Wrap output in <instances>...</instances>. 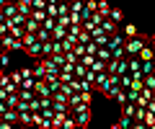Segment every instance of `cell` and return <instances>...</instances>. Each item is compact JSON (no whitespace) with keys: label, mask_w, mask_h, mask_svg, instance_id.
<instances>
[{"label":"cell","mask_w":155,"mask_h":129,"mask_svg":"<svg viewBox=\"0 0 155 129\" xmlns=\"http://www.w3.org/2000/svg\"><path fill=\"white\" fill-rule=\"evenodd\" d=\"M78 41H80V44H88V41H93V36H91L88 31H80V36H78Z\"/></svg>","instance_id":"cell-41"},{"label":"cell","mask_w":155,"mask_h":129,"mask_svg":"<svg viewBox=\"0 0 155 129\" xmlns=\"http://www.w3.org/2000/svg\"><path fill=\"white\" fill-rule=\"evenodd\" d=\"M16 129H31V127H21V124H16Z\"/></svg>","instance_id":"cell-58"},{"label":"cell","mask_w":155,"mask_h":129,"mask_svg":"<svg viewBox=\"0 0 155 129\" xmlns=\"http://www.w3.org/2000/svg\"><path fill=\"white\" fill-rule=\"evenodd\" d=\"M60 44H62V52H72V47L78 44V39H75V36H70V34H67L65 39L60 41Z\"/></svg>","instance_id":"cell-15"},{"label":"cell","mask_w":155,"mask_h":129,"mask_svg":"<svg viewBox=\"0 0 155 129\" xmlns=\"http://www.w3.org/2000/svg\"><path fill=\"white\" fill-rule=\"evenodd\" d=\"M101 28H104V34H116V31H119V23H114L111 21V18H104V21H101Z\"/></svg>","instance_id":"cell-8"},{"label":"cell","mask_w":155,"mask_h":129,"mask_svg":"<svg viewBox=\"0 0 155 129\" xmlns=\"http://www.w3.org/2000/svg\"><path fill=\"white\" fill-rule=\"evenodd\" d=\"M54 26H57V18H49V16H47V21L41 23V28H47V31H52Z\"/></svg>","instance_id":"cell-39"},{"label":"cell","mask_w":155,"mask_h":129,"mask_svg":"<svg viewBox=\"0 0 155 129\" xmlns=\"http://www.w3.org/2000/svg\"><path fill=\"white\" fill-rule=\"evenodd\" d=\"M31 75H34V80H47L44 65H41V62H39V65H34V67H31Z\"/></svg>","instance_id":"cell-10"},{"label":"cell","mask_w":155,"mask_h":129,"mask_svg":"<svg viewBox=\"0 0 155 129\" xmlns=\"http://www.w3.org/2000/svg\"><path fill=\"white\" fill-rule=\"evenodd\" d=\"M65 3H75V0H65Z\"/></svg>","instance_id":"cell-61"},{"label":"cell","mask_w":155,"mask_h":129,"mask_svg":"<svg viewBox=\"0 0 155 129\" xmlns=\"http://www.w3.org/2000/svg\"><path fill=\"white\" fill-rule=\"evenodd\" d=\"M8 65H11V52H0V67L5 70Z\"/></svg>","instance_id":"cell-32"},{"label":"cell","mask_w":155,"mask_h":129,"mask_svg":"<svg viewBox=\"0 0 155 129\" xmlns=\"http://www.w3.org/2000/svg\"><path fill=\"white\" fill-rule=\"evenodd\" d=\"M145 44H147V39L137 34V36H132V39L124 41V49H127V54H129V57H137V54H140V49H142Z\"/></svg>","instance_id":"cell-2"},{"label":"cell","mask_w":155,"mask_h":129,"mask_svg":"<svg viewBox=\"0 0 155 129\" xmlns=\"http://www.w3.org/2000/svg\"><path fill=\"white\" fill-rule=\"evenodd\" d=\"M28 18H34L36 23H44L47 21V13L44 11H31V16H28Z\"/></svg>","instance_id":"cell-28"},{"label":"cell","mask_w":155,"mask_h":129,"mask_svg":"<svg viewBox=\"0 0 155 129\" xmlns=\"http://www.w3.org/2000/svg\"><path fill=\"white\" fill-rule=\"evenodd\" d=\"M122 34H124V39H132V36H137V26L134 23H124Z\"/></svg>","instance_id":"cell-17"},{"label":"cell","mask_w":155,"mask_h":129,"mask_svg":"<svg viewBox=\"0 0 155 129\" xmlns=\"http://www.w3.org/2000/svg\"><path fill=\"white\" fill-rule=\"evenodd\" d=\"M57 23H60V26H65V28H70L72 18H70V16H60V18H57Z\"/></svg>","instance_id":"cell-44"},{"label":"cell","mask_w":155,"mask_h":129,"mask_svg":"<svg viewBox=\"0 0 155 129\" xmlns=\"http://www.w3.org/2000/svg\"><path fill=\"white\" fill-rule=\"evenodd\" d=\"M80 101H83V106H91V101H93V93H88V90H80Z\"/></svg>","instance_id":"cell-34"},{"label":"cell","mask_w":155,"mask_h":129,"mask_svg":"<svg viewBox=\"0 0 155 129\" xmlns=\"http://www.w3.org/2000/svg\"><path fill=\"white\" fill-rule=\"evenodd\" d=\"M3 3H5V5H16L18 0H3Z\"/></svg>","instance_id":"cell-55"},{"label":"cell","mask_w":155,"mask_h":129,"mask_svg":"<svg viewBox=\"0 0 155 129\" xmlns=\"http://www.w3.org/2000/svg\"><path fill=\"white\" fill-rule=\"evenodd\" d=\"M153 75H155V60H153Z\"/></svg>","instance_id":"cell-60"},{"label":"cell","mask_w":155,"mask_h":129,"mask_svg":"<svg viewBox=\"0 0 155 129\" xmlns=\"http://www.w3.org/2000/svg\"><path fill=\"white\" fill-rule=\"evenodd\" d=\"M96 49H98L96 41H88V44H85V54H93V57H96Z\"/></svg>","instance_id":"cell-43"},{"label":"cell","mask_w":155,"mask_h":129,"mask_svg":"<svg viewBox=\"0 0 155 129\" xmlns=\"http://www.w3.org/2000/svg\"><path fill=\"white\" fill-rule=\"evenodd\" d=\"M70 114H72V119H75V124L78 127H88L91 124V108L88 106H80V108H70Z\"/></svg>","instance_id":"cell-3"},{"label":"cell","mask_w":155,"mask_h":129,"mask_svg":"<svg viewBox=\"0 0 155 129\" xmlns=\"http://www.w3.org/2000/svg\"><path fill=\"white\" fill-rule=\"evenodd\" d=\"M111 57H114V60H127V49H124V47H116V49H111Z\"/></svg>","instance_id":"cell-23"},{"label":"cell","mask_w":155,"mask_h":129,"mask_svg":"<svg viewBox=\"0 0 155 129\" xmlns=\"http://www.w3.org/2000/svg\"><path fill=\"white\" fill-rule=\"evenodd\" d=\"M72 75H75V78H80V80H83L85 75H88V67H85L83 62L78 60V62H75V67H72Z\"/></svg>","instance_id":"cell-11"},{"label":"cell","mask_w":155,"mask_h":129,"mask_svg":"<svg viewBox=\"0 0 155 129\" xmlns=\"http://www.w3.org/2000/svg\"><path fill=\"white\" fill-rule=\"evenodd\" d=\"M119 124H122L124 129H132V124H134V119H132V116H124V114H122V119H119Z\"/></svg>","instance_id":"cell-37"},{"label":"cell","mask_w":155,"mask_h":129,"mask_svg":"<svg viewBox=\"0 0 155 129\" xmlns=\"http://www.w3.org/2000/svg\"><path fill=\"white\" fill-rule=\"evenodd\" d=\"M114 101H116V103H127V90H124V88H119V93L114 95Z\"/></svg>","instance_id":"cell-38"},{"label":"cell","mask_w":155,"mask_h":129,"mask_svg":"<svg viewBox=\"0 0 155 129\" xmlns=\"http://www.w3.org/2000/svg\"><path fill=\"white\" fill-rule=\"evenodd\" d=\"M41 116H44V119H52V116H54V111H52V106H49V108H41Z\"/></svg>","instance_id":"cell-50"},{"label":"cell","mask_w":155,"mask_h":129,"mask_svg":"<svg viewBox=\"0 0 155 129\" xmlns=\"http://www.w3.org/2000/svg\"><path fill=\"white\" fill-rule=\"evenodd\" d=\"M91 70H93L96 75H98V73H106V62H101V60H93V65H91Z\"/></svg>","instance_id":"cell-27"},{"label":"cell","mask_w":155,"mask_h":129,"mask_svg":"<svg viewBox=\"0 0 155 129\" xmlns=\"http://www.w3.org/2000/svg\"><path fill=\"white\" fill-rule=\"evenodd\" d=\"M132 129H147V127H145V121H134V124H132Z\"/></svg>","instance_id":"cell-52"},{"label":"cell","mask_w":155,"mask_h":129,"mask_svg":"<svg viewBox=\"0 0 155 129\" xmlns=\"http://www.w3.org/2000/svg\"><path fill=\"white\" fill-rule=\"evenodd\" d=\"M36 39L44 44V41H49V39H52V31H47V28H39V31H36Z\"/></svg>","instance_id":"cell-24"},{"label":"cell","mask_w":155,"mask_h":129,"mask_svg":"<svg viewBox=\"0 0 155 129\" xmlns=\"http://www.w3.org/2000/svg\"><path fill=\"white\" fill-rule=\"evenodd\" d=\"M85 8V0H75V3H70V13H80Z\"/></svg>","instance_id":"cell-30"},{"label":"cell","mask_w":155,"mask_h":129,"mask_svg":"<svg viewBox=\"0 0 155 129\" xmlns=\"http://www.w3.org/2000/svg\"><path fill=\"white\" fill-rule=\"evenodd\" d=\"M47 16H49V18H57V16H60V11H57V5H47Z\"/></svg>","instance_id":"cell-45"},{"label":"cell","mask_w":155,"mask_h":129,"mask_svg":"<svg viewBox=\"0 0 155 129\" xmlns=\"http://www.w3.org/2000/svg\"><path fill=\"white\" fill-rule=\"evenodd\" d=\"M145 114H147V108L137 106V108H134V121H145Z\"/></svg>","instance_id":"cell-35"},{"label":"cell","mask_w":155,"mask_h":129,"mask_svg":"<svg viewBox=\"0 0 155 129\" xmlns=\"http://www.w3.org/2000/svg\"><path fill=\"white\" fill-rule=\"evenodd\" d=\"M34 83H36L34 78H26V80H21V88L23 90H34Z\"/></svg>","instance_id":"cell-40"},{"label":"cell","mask_w":155,"mask_h":129,"mask_svg":"<svg viewBox=\"0 0 155 129\" xmlns=\"http://www.w3.org/2000/svg\"><path fill=\"white\" fill-rule=\"evenodd\" d=\"M109 18H111V21H114V23H122V18H124V13L119 11V8H111V13H109Z\"/></svg>","instance_id":"cell-26"},{"label":"cell","mask_w":155,"mask_h":129,"mask_svg":"<svg viewBox=\"0 0 155 129\" xmlns=\"http://www.w3.org/2000/svg\"><path fill=\"white\" fill-rule=\"evenodd\" d=\"M23 52L31 57H41V41L36 39V34H26L23 36Z\"/></svg>","instance_id":"cell-1"},{"label":"cell","mask_w":155,"mask_h":129,"mask_svg":"<svg viewBox=\"0 0 155 129\" xmlns=\"http://www.w3.org/2000/svg\"><path fill=\"white\" fill-rule=\"evenodd\" d=\"M124 41H127V39H124V34H122V31H116V34L109 36L106 47H109V49H116V47H124Z\"/></svg>","instance_id":"cell-5"},{"label":"cell","mask_w":155,"mask_h":129,"mask_svg":"<svg viewBox=\"0 0 155 129\" xmlns=\"http://www.w3.org/2000/svg\"><path fill=\"white\" fill-rule=\"evenodd\" d=\"M140 60H142V62H153L155 60V54H153V47H150V39H147V44H145L142 47V49H140Z\"/></svg>","instance_id":"cell-7"},{"label":"cell","mask_w":155,"mask_h":129,"mask_svg":"<svg viewBox=\"0 0 155 129\" xmlns=\"http://www.w3.org/2000/svg\"><path fill=\"white\" fill-rule=\"evenodd\" d=\"M0 52H5V44H3V39H0Z\"/></svg>","instance_id":"cell-57"},{"label":"cell","mask_w":155,"mask_h":129,"mask_svg":"<svg viewBox=\"0 0 155 129\" xmlns=\"http://www.w3.org/2000/svg\"><path fill=\"white\" fill-rule=\"evenodd\" d=\"M111 129H124V127H122L119 121H116V124H111Z\"/></svg>","instance_id":"cell-56"},{"label":"cell","mask_w":155,"mask_h":129,"mask_svg":"<svg viewBox=\"0 0 155 129\" xmlns=\"http://www.w3.org/2000/svg\"><path fill=\"white\" fill-rule=\"evenodd\" d=\"M8 31H11V26H8V21H3V23H0V39L8 36Z\"/></svg>","instance_id":"cell-48"},{"label":"cell","mask_w":155,"mask_h":129,"mask_svg":"<svg viewBox=\"0 0 155 129\" xmlns=\"http://www.w3.org/2000/svg\"><path fill=\"white\" fill-rule=\"evenodd\" d=\"M0 75H5V73H3V67H0Z\"/></svg>","instance_id":"cell-62"},{"label":"cell","mask_w":155,"mask_h":129,"mask_svg":"<svg viewBox=\"0 0 155 129\" xmlns=\"http://www.w3.org/2000/svg\"><path fill=\"white\" fill-rule=\"evenodd\" d=\"M75 62H78L75 52H65V62H62V65H75Z\"/></svg>","instance_id":"cell-36"},{"label":"cell","mask_w":155,"mask_h":129,"mask_svg":"<svg viewBox=\"0 0 155 129\" xmlns=\"http://www.w3.org/2000/svg\"><path fill=\"white\" fill-rule=\"evenodd\" d=\"M8 34H11L13 39H21V41H23V36H26V28L16 23V26H11V31H8Z\"/></svg>","instance_id":"cell-16"},{"label":"cell","mask_w":155,"mask_h":129,"mask_svg":"<svg viewBox=\"0 0 155 129\" xmlns=\"http://www.w3.org/2000/svg\"><path fill=\"white\" fill-rule=\"evenodd\" d=\"M3 44H5V52H23V41L21 39H13L11 34L3 36Z\"/></svg>","instance_id":"cell-4"},{"label":"cell","mask_w":155,"mask_h":129,"mask_svg":"<svg viewBox=\"0 0 155 129\" xmlns=\"http://www.w3.org/2000/svg\"><path fill=\"white\" fill-rule=\"evenodd\" d=\"M41 65H44L47 75H60V65H57L52 57H44V60H41Z\"/></svg>","instance_id":"cell-6"},{"label":"cell","mask_w":155,"mask_h":129,"mask_svg":"<svg viewBox=\"0 0 155 129\" xmlns=\"http://www.w3.org/2000/svg\"><path fill=\"white\" fill-rule=\"evenodd\" d=\"M47 5H49L47 0H31V8H34V11H47Z\"/></svg>","instance_id":"cell-33"},{"label":"cell","mask_w":155,"mask_h":129,"mask_svg":"<svg viewBox=\"0 0 155 129\" xmlns=\"http://www.w3.org/2000/svg\"><path fill=\"white\" fill-rule=\"evenodd\" d=\"M98 13L104 18H109V13H111V3L109 0H98Z\"/></svg>","instance_id":"cell-19"},{"label":"cell","mask_w":155,"mask_h":129,"mask_svg":"<svg viewBox=\"0 0 155 129\" xmlns=\"http://www.w3.org/2000/svg\"><path fill=\"white\" fill-rule=\"evenodd\" d=\"M0 119H5V121H11V124H18V111H16V108H8Z\"/></svg>","instance_id":"cell-20"},{"label":"cell","mask_w":155,"mask_h":129,"mask_svg":"<svg viewBox=\"0 0 155 129\" xmlns=\"http://www.w3.org/2000/svg\"><path fill=\"white\" fill-rule=\"evenodd\" d=\"M60 129H78V124H75V119H72V114H67V116L62 119Z\"/></svg>","instance_id":"cell-21"},{"label":"cell","mask_w":155,"mask_h":129,"mask_svg":"<svg viewBox=\"0 0 155 129\" xmlns=\"http://www.w3.org/2000/svg\"><path fill=\"white\" fill-rule=\"evenodd\" d=\"M3 21H5V16H3V11H0V23H3Z\"/></svg>","instance_id":"cell-59"},{"label":"cell","mask_w":155,"mask_h":129,"mask_svg":"<svg viewBox=\"0 0 155 129\" xmlns=\"http://www.w3.org/2000/svg\"><path fill=\"white\" fill-rule=\"evenodd\" d=\"M11 80H13V83H16V85H21V73H11Z\"/></svg>","instance_id":"cell-51"},{"label":"cell","mask_w":155,"mask_h":129,"mask_svg":"<svg viewBox=\"0 0 155 129\" xmlns=\"http://www.w3.org/2000/svg\"><path fill=\"white\" fill-rule=\"evenodd\" d=\"M145 85L155 90V75H153V73H150V75H145Z\"/></svg>","instance_id":"cell-47"},{"label":"cell","mask_w":155,"mask_h":129,"mask_svg":"<svg viewBox=\"0 0 155 129\" xmlns=\"http://www.w3.org/2000/svg\"><path fill=\"white\" fill-rule=\"evenodd\" d=\"M3 16H5V18L18 16V5H5V8H3Z\"/></svg>","instance_id":"cell-29"},{"label":"cell","mask_w":155,"mask_h":129,"mask_svg":"<svg viewBox=\"0 0 155 129\" xmlns=\"http://www.w3.org/2000/svg\"><path fill=\"white\" fill-rule=\"evenodd\" d=\"M140 73H142V75H150V73H153V62H142Z\"/></svg>","instance_id":"cell-46"},{"label":"cell","mask_w":155,"mask_h":129,"mask_svg":"<svg viewBox=\"0 0 155 129\" xmlns=\"http://www.w3.org/2000/svg\"><path fill=\"white\" fill-rule=\"evenodd\" d=\"M96 60L109 62V60H111V49H109V47H98V49H96Z\"/></svg>","instance_id":"cell-14"},{"label":"cell","mask_w":155,"mask_h":129,"mask_svg":"<svg viewBox=\"0 0 155 129\" xmlns=\"http://www.w3.org/2000/svg\"><path fill=\"white\" fill-rule=\"evenodd\" d=\"M0 129H16V124L5 121V119H0Z\"/></svg>","instance_id":"cell-49"},{"label":"cell","mask_w":155,"mask_h":129,"mask_svg":"<svg viewBox=\"0 0 155 129\" xmlns=\"http://www.w3.org/2000/svg\"><path fill=\"white\" fill-rule=\"evenodd\" d=\"M150 47H153V54H155V36H150Z\"/></svg>","instance_id":"cell-53"},{"label":"cell","mask_w":155,"mask_h":129,"mask_svg":"<svg viewBox=\"0 0 155 129\" xmlns=\"http://www.w3.org/2000/svg\"><path fill=\"white\" fill-rule=\"evenodd\" d=\"M72 52H75V54H78V60H80V57L85 54V44H80V41H78V44L72 47Z\"/></svg>","instance_id":"cell-42"},{"label":"cell","mask_w":155,"mask_h":129,"mask_svg":"<svg viewBox=\"0 0 155 129\" xmlns=\"http://www.w3.org/2000/svg\"><path fill=\"white\" fill-rule=\"evenodd\" d=\"M119 78H122V80H119V85H122L124 90H127L129 85H132V73H127V75H119Z\"/></svg>","instance_id":"cell-31"},{"label":"cell","mask_w":155,"mask_h":129,"mask_svg":"<svg viewBox=\"0 0 155 129\" xmlns=\"http://www.w3.org/2000/svg\"><path fill=\"white\" fill-rule=\"evenodd\" d=\"M18 124L21 127H34V114L31 111H18Z\"/></svg>","instance_id":"cell-9"},{"label":"cell","mask_w":155,"mask_h":129,"mask_svg":"<svg viewBox=\"0 0 155 129\" xmlns=\"http://www.w3.org/2000/svg\"><path fill=\"white\" fill-rule=\"evenodd\" d=\"M47 3H49V5H60L62 0H47Z\"/></svg>","instance_id":"cell-54"},{"label":"cell","mask_w":155,"mask_h":129,"mask_svg":"<svg viewBox=\"0 0 155 129\" xmlns=\"http://www.w3.org/2000/svg\"><path fill=\"white\" fill-rule=\"evenodd\" d=\"M65 36H67V28L57 23V26L52 28V39H54V41H62V39H65Z\"/></svg>","instance_id":"cell-13"},{"label":"cell","mask_w":155,"mask_h":129,"mask_svg":"<svg viewBox=\"0 0 155 129\" xmlns=\"http://www.w3.org/2000/svg\"><path fill=\"white\" fill-rule=\"evenodd\" d=\"M18 98H21V101H26V103H31L34 98H36V93H34V90H23V88H18Z\"/></svg>","instance_id":"cell-18"},{"label":"cell","mask_w":155,"mask_h":129,"mask_svg":"<svg viewBox=\"0 0 155 129\" xmlns=\"http://www.w3.org/2000/svg\"><path fill=\"white\" fill-rule=\"evenodd\" d=\"M129 73H134V70H140V67H142V60H140V57H129Z\"/></svg>","instance_id":"cell-25"},{"label":"cell","mask_w":155,"mask_h":129,"mask_svg":"<svg viewBox=\"0 0 155 129\" xmlns=\"http://www.w3.org/2000/svg\"><path fill=\"white\" fill-rule=\"evenodd\" d=\"M23 28H26V34H36L39 28H41V23H36L34 18H26L23 21Z\"/></svg>","instance_id":"cell-12"},{"label":"cell","mask_w":155,"mask_h":129,"mask_svg":"<svg viewBox=\"0 0 155 129\" xmlns=\"http://www.w3.org/2000/svg\"><path fill=\"white\" fill-rule=\"evenodd\" d=\"M134 108H137V103H122V114H124V116H132L134 119Z\"/></svg>","instance_id":"cell-22"}]
</instances>
